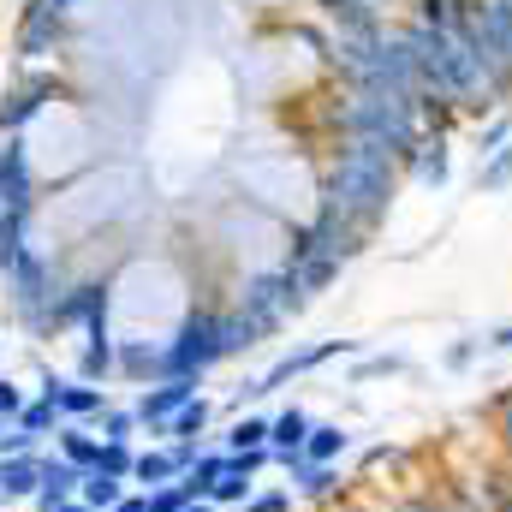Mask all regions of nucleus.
I'll return each instance as SVG.
<instances>
[{
    "label": "nucleus",
    "instance_id": "nucleus-37",
    "mask_svg": "<svg viewBox=\"0 0 512 512\" xmlns=\"http://www.w3.org/2000/svg\"><path fill=\"white\" fill-rule=\"evenodd\" d=\"M0 507H6V501H0Z\"/></svg>",
    "mask_w": 512,
    "mask_h": 512
},
{
    "label": "nucleus",
    "instance_id": "nucleus-11",
    "mask_svg": "<svg viewBox=\"0 0 512 512\" xmlns=\"http://www.w3.org/2000/svg\"><path fill=\"white\" fill-rule=\"evenodd\" d=\"M48 399L60 405V417H66V423H96V417H102V411L114 405V399H108V387H96V382H78V376H66V382L54 387Z\"/></svg>",
    "mask_w": 512,
    "mask_h": 512
},
{
    "label": "nucleus",
    "instance_id": "nucleus-9",
    "mask_svg": "<svg viewBox=\"0 0 512 512\" xmlns=\"http://www.w3.org/2000/svg\"><path fill=\"white\" fill-rule=\"evenodd\" d=\"M310 429H316V417H310L304 405H286V411H274V429H268V453H274V465H292V459H304V441H310Z\"/></svg>",
    "mask_w": 512,
    "mask_h": 512
},
{
    "label": "nucleus",
    "instance_id": "nucleus-20",
    "mask_svg": "<svg viewBox=\"0 0 512 512\" xmlns=\"http://www.w3.org/2000/svg\"><path fill=\"white\" fill-rule=\"evenodd\" d=\"M12 429H24L30 441H48V435H60L66 429V417H60V405L48 399V393H30L24 399V411H18V423Z\"/></svg>",
    "mask_w": 512,
    "mask_h": 512
},
{
    "label": "nucleus",
    "instance_id": "nucleus-4",
    "mask_svg": "<svg viewBox=\"0 0 512 512\" xmlns=\"http://www.w3.org/2000/svg\"><path fill=\"white\" fill-rule=\"evenodd\" d=\"M0 215H36V161L24 137L0 143Z\"/></svg>",
    "mask_w": 512,
    "mask_h": 512
},
{
    "label": "nucleus",
    "instance_id": "nucleus-31",
    "mask_svg": "<svg viewBox=\"0 0 512 512\" xmlns=\"http://www.w3.org/2000/svg\"><path fill=\"white\" fill-rule=\"evenodd\" d=\"M471 358H483V340H465V346H453V352H447V370H465Z\"/></svg>",
    "mask_w": 512,
    "mask_h": 512
},
{
    "label": "nucleus",
    "instance_id": "nucleus-24",
    "mask_svg": "<svg viewBox=\"0 0 512 512\" xmlns=\"http://www.w3.org/2000/svg\"><path fill=\"white\" fill-rule=\"evenodd\" d=\"M90 429H96L102 441H137V435H143V423H137V411H131V405H108Z\"/></svg>",
    "mask_w": 512,
    "mask_h": 512
},
{
    "label": "nucleus",
    "instance_id": "nucleus-26",
    "mask_svg": "<svg viewBox=\"0 0 512 512\" xmlns=\"http://www.w3.org/2000/svg\"><path fill=\"white\" fill-rule=\"evenodd\" d=\"M185 507H191V495H185L179 483H167V489L149 495V512H185Z\"/></svg>",
    "mask_w": 512,
    "mask_h": 512
},
{
    "label": "nucleus",
    "instance_id": "nucleus-29",
    "mask_svg": "<svg viewBox=\"0 0 512 512\" xmlns=\"http://www.w3.org/2000/svg\"><path fill=\"white\" fill-rule=\"evenodd\" d=\"M507 179H512V149H501V155H495V161L483 167V191H501Z\"/></svg>",
    "mask_w": 512,
    "mask_h": 512
},
{
    "label": "nucleus",
    "instance_id": "nucleus-28",
    "mask_svg": "<svg viewBox=\"0 0 512 512\" xmlns=\"http://www.w3.org/2000/svg\"><path fill=\"white\" fill-rule=\"evenodd\" d=\"M399 370H405V358H393V352H387V358L358 364V370H352V382H370V376H399Z\"/></svg>",
    "mask_w": 512,
    "mask_h": 512
},
{
    "label": "nucleus",
    "instance_id": "nucleus-15",
    "mask_svg": "<svg viewBox=\"0 0 512 512\" xmlns=\"http://www.w3.org/2000/svg\"><path fill=\"white\" fill-rule=\"evenodd\" d=\"M78 382H120V340H84L78 346Z\"/></svg>",
    "mask_w": 512,
    "mask_h": 512
},
{
    "label": "nucleus",
    "instance_id": "nucleus-12",
    "mask_svg": "<svg viewBox=\"0 0 512 512\" xmlns=\"http://www.w3.org/2000/svg\"><path fill=\"white\" fill-rule=\"evenodd\" d=\"M42 495V453H6L0 459V501H36Z\"/></svg>",
    "mask_w": 512,
    "mask_h": 512
},
{
    "label": "nucleus",
    "instance_id": "nucleus-25",
    "mask_svg": "<svg viewBox=\"0 0 512 512\" xmlns=\"http://www.w3.org/2000/svg\"><path fill=\"white\" fill-rule=\"evenodd\" d=\"M131 465H137V441H102V459H96L102 477H114V483L131 489Z\"/></svg>",
    "mask_w": 512,
    "mask_h": 512
},
{
    "label": "nucleus",
    "instance_id": "nucleus-23",
    "mask_svg": "<svg viewBox=\"0 0 512 512\" xmlns=\"http://www.w3.org/2000/svg\"><path fill=\"white\" fill-rule=\"evenodd\" d=\"M411 173H417L423 185H441V179H447V143H441V137H435V143L423 137V143L411 149Z\"/></svg>",
    "mask_w": 512,
    "mask_h": 512
},
{
    "label": "nucleus",
    "instance_id": "nucleus-16",
    "mask_svg": "<svg viewBox=\"0 0 512 512\" xmlns=\"http://www.w3.org/2000/svg\"><path fill=\"white\" fill-rule=\"evenodd\" d=\"M120 382H161V340H120Z\"/></svg>",
    "mask_w": 512,
    "mask_h": 512
},
{
    "label": "nucleus",
    "instance_id": "nucleus-34",
    "mask_svg": "<svg viewBox=\"0 0 512 512\" xmlns=\"http://www.w3.org/2000/svg\"><path fill=\"white\" fill-rule=\"evenodd\" d=\"M54 512H90V507L84 501H66V507H54Z\"/></svg>",
    "mask_w": 512,
    "mask_h": 512
},
{
    "label": "nucleus",
    "instance_id": "nucleus-10",
    "mask_svg": "<svg viewBox=\"0 0 512 512\" xmlns=\"http://www.w3.org/2000/svg\"><path fill=\"white\" fill-rule=\"evenodd\" d=\"M78 489H84V471L66 465L54 447H42V495H36V512H54V507H66V501H78Z\"/></svg>",
    "mask_w": 512,
    "mask_h": 512
},
{
    "label": "nucleus",
    "instance_id": "nucleus-17",
    "mask_svg": "<svg viewBox=\"0 0 512 512\" xmlns=\"http://www.w3.org/2000/svg\"><path fill=\"white\" fill-rule=\"evenodd\" d=\"M54 453H60L66 465H78V471H96V459H102V435H96L90 423H66V429L54 435Z\"/></svg>",
    "mask_w": 512,
    "mask_h": 512
},
{
    "label": "nucleus",
    "instance_id": "nucleus-5",
    "mask_svg": "<svg viewBox=\"0 0 512 512\" xmlns=\"http://www.w3.org/2000/svg\"><path fill=\"white\" fill-rule=\"evenodd\" d=\"M54 96H60V78H54V72H24V78L6 90V102H0V137H24V126H30Z\"/></svg>",
    "mask_w": 512,
    "mask_h": 512
},
{
    "label": "nucleus",
    "instance_id": "nucleus-27",
    "mask_svg": "<svg viewBox=\"0 0 512 512\" xmlns=\"http://www.w3.org/2000/svg\"><path fill=\"white\" fill-rule=\"evenodd\" d=\"M24 399H30L24 387H12L6 376H0V423H18V411H24Z\"/></svg>",
    "mask_w": 512,
    "mask_h": 512
},
{
    "label": "nucleus",
    "instance_id": "nucleus-18",
    "mask_svg": "<svg viewBox=\"0 0 512 512\" xmlns=\"http://www.w3.org/2000/svg\"><path fill=\"white\" fill-rule=\"evenodd\" d=\"M346 453H352V429H346L340 417H334V423H316L310 441H304V459H310V465H340Z\"/></svg>",
    "mask_w": 512,
    "mask_h": 512
},
{
    "label": "nucleus",
    "instance_id": "nucleus-22",
    "mask_svg": "<svg viewBox=\"0 0 512 512\" xmlns=\"http://www.w3.org/2000/svg\"><path fill=\"white\" fill-rule=\"evenodd\" d=\"M78 501L90 512H114L126 501V483H114V477H102V471H84V489H78Z\"/></svg>",
    "mask_w": 512,
    "mask_h": 512
},
{
    "label": "nucleus",
    "instance_id": "nucleus-32",
    "mask_svg": "<svg viewBox=\"0 0 512 512\" xmlns=\"http://www.w3.org/2000/svg\"><path fill=\"white\" fill-rule=\"evenodd\" d=\"M483 352H512V322H501V328L483 334Z\"/></svg>",
    "mask_w": 512,
    "mask_h": 512
},
{
    "label": "nucleus",
    "instance_id": "nucleus-1",
    "mask_svg": "<svg viewBox=\"0 0 512 512\" xmlns=\"http://www.w3.org/2000/svg\"><path fill=\"white\" fill-rule=\"evenodd\" d=\"M393 179H399V155H387L382 143L346 137L340 143V161H334V173L322 185V209H334L352 227L376 233V221H382L387 203H393Z\"/></svg>",
    "mask_w": 512,
    "mask_h": 512
},
{
    "label": "nucleus",
    "instance_id": "nucleus-14",
    "mask_svg": "<svg viewBox=\"0 0 512 512\" xmlns=\"http://www.w3.org/2000/svg\"><path fill=\"white\" fill-rule=\"evenodd\" d=\"M227 465H233V453L227 447H203L191 465H185V477H179V489L191 495V501H209V489L227 477Z\"/></svg>",
    "mask_w": 512,
    "mask_h": 512
},
{
    "label": "nucleus",
    "instance_id": "nucleus-3",
    "mask_svg": "<svg viewBox=\"0 0 512 512\" xmlns=\"http://www.w3.org/2000/svg\"><path fill=\"white\" fill-rule=\"evenodd\" d=\"M245 322L256 328V340H268V334H280L298 310H304V286H298V274L280 262V268H268V274H256L251 286L239 292V304H233Z\"/></svg>",
    "mask_w": 512,
    "mask_h": 512
},
{
    "label": "nucleus",
    "instance_id": "nucleus-35",
    "mask_svg": "<svg viewBox=\"0 0 512 512\" xmlns=\"http://www.w3.org/2000/svg\"><path fill=\"white\" fill-rule=\"evenodd\" d=\"M185 512H221V507H209V501H191V507H185Z\"/></svg>",
    "mask_w": 512,
    "mask_h": 512
},
{
    "label": "nucleus",
    "instance_id": "nucleus-2",
    "mask_svg": "<svg viewBox=\"0 0 512 512\" xmlns=\"http://www.w3.org/2000/svg\"><path fill=\"white\" fill-rule=\"evenodd\" d=\"M215 364H227V310L191 304L179 328L161 340V382H209Z\"/></svg>",
    "mask_w": 512,
    "mask_h": 512
},
{
    "label": "nucleus",
    "instance_id": "nucleus-8",
    "mask_svg": "<svg viewBox=\"0 0 512 512\" xmlns=\"http://www.w3.org/2000/svg\"><path fill=\"white\" fill-rule=\"evenodd\" d=\"M465 471H471V483H477V495H483V507L489 512H512V465L489 447V453H477V459H459Z\"/></svg>",
    "mask_w": 512,
    "mask_h": 512
},
{
    "label": "nucleus",
    "instance_id": "nucleus-30",
    "mask_svg": "<svg viewBox=\"0 0 512 512\" xmlns=\"http://www.w3.org/2000/svg\"><path fill=\"white\" fill-rule=\"evenodd\" d=\"M292 501H298L292 489H286V495L274 489V495H251V501H245V512H292Z\"/></svg>",
    "mask_w": 512,
    "mask_h": 512
},
{
    "label": "nucleus",
    "instance_id": "nucleus-7",
    "mask_svg": "<svg viewBox=\"0 0 512 512\" xmlns=\"http://www.w3.org/2000/svg\"><path fill=\"white\" fill-rule=\"evenodd\" d=\"M197 387L203 382H155V387H143L137 399H131V411H137V423H143V435L155 441V429H167L191 399H197Z\"/></svg>",
    "mask_w": 512,
    "mask_h": 512
},
{
    "label": "nucleus",
    "instance_id": "nucleus-19",
    "mask_svg": "<svg viewBox=\"0 0 512 512\" xmlns=\"http://www.w3.org/2000/svg\"><path fill=\"white\" fill-rule=\"evenodd\" d=\"M286 477L298 483V489H292L298 501H328V495L340 489V465H310V459H292V465H286Z\"/></svg>",
    "mask_w": 512,
    "mask_h": 512
},
{
    "label": "nucleus",
    "instance_id": "nucleus-21",
    "mask_svg": "<svg viewBox=\"0 0 512 512\" xmlns=\"http://www.w3.org/2000/svg\"><path fill=\"white\" fill-rule=\"evenodd\" d=\"M268 429H274V417H233V429L221 435V447L227 453H262L268 447Z\"/></svg>",
    "mask_w": 512,
    "mask_h": 512
},
{
    "label": "nucleus",
    "instance_id": "nucleus-36",
    "mask_svg": "<svg viewBox=\"0 0 512 512\" xmlns=\"http://www.w3.org/2000/svg\"><path fill=\"white\" fill-rule=\"evenodd\" d=\"M0 459H6V423H0Z\"/></svg>",
    "mask_w": 512,
    "mask_h": 512
},
{
    "label": "nucleus",
    "instance_id": "nucleus-6",
    "mask_svg": "<svg viewBox=\"0 0 512 512\" xmlns=\"http://www.w3.org/2000/svg\"><path fill=\"white\" fill-rule=\"evenodd\" d=\"M197 453H203V447H173V441H149V447H137V465H131V489L155 495V489L179 483V477H185V465H191Z\"/></svg>",
    "mask_w": 512,
    "mask_h": 512
},
{
    "label": "nucleus",
    "instance_id": "nucleus-13",
    "mask_svg": "<svg viewBox=\"0 0 512 512\" xmlns=\"http://www.w3.org/2000/svg\"><path fill=\"white\" fill-rule=\"evenodd\" d=\"M209 423H215V405H209V399L197 393V399H191V405H185V411H179V417L167 423V429H155V441H173V447H203Z\"/></svg>",
    "mask_w": 512,
    "mask_h": 512
},
{
    "label": "nucleus",
    "instance_id": "nucleus-33",
    "mask_svg": "<svg viewBox=\"0 0 512 512\" xmlns=\"http://www.w3.org/2000/svg\"><path fill=\"white\" fill-rule=\"evenodd\" d=\"M114 512H149V495H143V489H126V501H120Z\"/></svg>",
    "mask_w": 512,
    "mask_h": 512
}]
</instances>
